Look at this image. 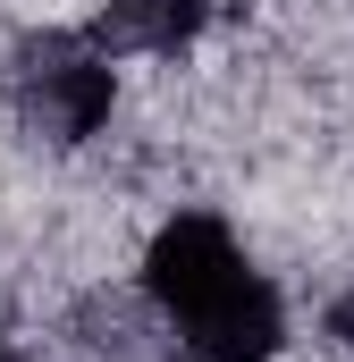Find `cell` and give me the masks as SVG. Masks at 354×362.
<instances>
[{"label":"cell","instance_id":"7a4b0ae2","mask_svg":"<svg viewBox=\"0 0 354 362\" xmlns=\"http://www.w3.org/2000/svg\"><path fill=\"white\" fill-rule=\"evenodd\" d=\"M8 110H17V127L34 144L76 152V144H93L110 127V110H118V68H110V51L93 34L42 25V34H25L8 51Z\"/></svg>","mask_w":354,"mask_h":362},{"label":"cell","instance_id":"277c9868","mask_svg":"<svg viewBox=\"0 0 354 362\" xmlns=\"http://www.w3.org/2000/svg\"><path fill=\"white\" fill-rule=\"evenodd\" d=\"M329 337H338V346H346V354H354V286H346V295H338V303H329Z\"/></svg>","mask_w":354,"mask_h":362},{"label":"cell","instance_id":"5b68a950","mask_svg":"<svg viewBox=\"0 0 354 362\" xmlns=\"http://www.w3.org/2000/svg\"><path fill=\"white\" fill-rule=\"evenodd\" d=\"M0 362H8V354H0Z\"/></svg>","mask_w":354,"mask_h":362},{"label":"cell","instance_id":"3957f363","mask_svg":"<svg viewBox=\"0 0 354 362\" xmlns=\"http://www.w3.org/2000/svg\"><path fill=\"white\" fill-rule=\"evenodd\" d=\"M211 0H110L101 8V42L118 51H185L202 34Z\"/></svg>","mask_w":354,"mask_h":362},{"label":"cell","instance_id":"6da1fadb","mask_svg":"<svg viewBox=\"0 0 354 362\" xmlns=\"http://www.w3.org/2000/svg\"><path fill=\"white\" fill-rule=\"evenodd\" d=\"M144 286H152L161 320L177 329L185 362H278V346H287L278 286L245 262V245L211 211H177L152 236Z\"/></svg>","mask_w":354,"mask_h":362}]
</instances>
